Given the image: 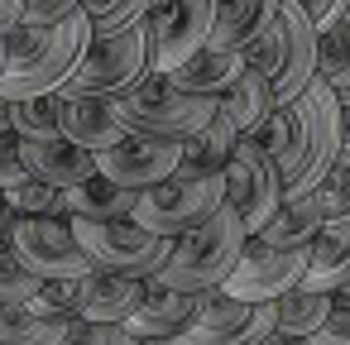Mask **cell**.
<instances>
[{
    "label": "cell",
    "mask_w": 350,
    "mask_h": 345,
    "mask_svg": "<svg viewBox=\"0 0 350 345\" xmlns=\"http://www.w3.org/2000/svg\"><path fill=\"white\" fill-rule=\"evenodd\" d=\"M92 39H96V25L87 10H77L63 25H20L5 39L10 63H5V77H0V96L25 101V96H44V92H63V82L72 77V68L82 63Z\"/></svg>",
    "instance_id": "6da1fadb"
},
{
    "label": "cell",
    "mask_w": 350,
    "mask_h": 345,
    "mask_svg": "<svg viewBox=\"0 0 350 345\" xmlns=\"http://www.w3.org/2000/svg\"><path fill=\"white\" fill-rule=\"evenodd\" d=\"M221 111V101L211 96H192L183 87H173L168 72H144L139 82H130L125 92H116V115L130 135H149V139H173L187 144L211 115Z\"/></svg>",
    "instance_id": "7a4b0ae2"
},
{
    "label": "cell",
    "mask_w": 350,
    "mask_h": 345,
    "mask_svg": "<svg viewBox=\"0 0 350 345\" xmlns=\"http://www.w3.org/2000/svg\"><path fill=\"white\" fill-rule=\"evenodd\" d=\"M245 240H250L245 221H240L230 206H221L216 216H206V221L192 225L187 235H173V254H168V264H163L154 278L168 283V288H183V292H211V288H221V283L230 278V268L240 264Z\"/></svg>",
    "instance_id": "3957f363"
},
{
    "label": "cell",
    "mask_w": 350,
    "mask_h": 345,
    "mask_svg": "<svg viewBox=\"0 0 350 345\" xmlns=\"http://www.w3.org/2000/svg\"><path fill=\"white\" fill-rule=\"evenodd\" d=\"M72 230L96 268L125 273V278H154L173 254V235H159L139 225L135 216L130 221H77L72 216Z\"/></svg>",
    "instance_id": "277c9868"
},
{
    "label": "cell",
    "mask_w": 350,
    "mask_h": 345,
    "mask_svg": "<svg viewBox=\"0 0 350 345\" xmlns=\"http://www.w3.org/2000/svg\"><path fill=\"white\" fill-rule=\"evenodd\" d=\"M226 206V173H211V178H163L154 182L149 192H139V206H135V221L159 230V235H187L192 225H202L206 216H216Z\"/></svg>",
    "instance_id": "5b68a950"
},
{
    "label": "cell",
    "mask_w": 350,
    "mask_h": 345,
    "mask_svg": "<svg viewBox=\"0 0 350 345\" xmlns=\"http://www.w3.org/2000/svg\"><path fill=\"white\" fill-rule=\"evenodd\" d=\"M283 197H288V187H283L278 163L259 149L254 135H245L226 163V206L245 221L250 235H259L273 221V211L283 206Z\"/></svg>",
    "instance_id": "8992f818"
},
{
    "label": "cell",
    "mask_w": 350,
    "mask_h": 345,
    "mask_svg": "<svg viewBox=\"0 0 350 345\" xmlns=\"http://www.w3.org/2000/svg\"><path fill=\"white\" fill-rule=\"evenodd\" d=\"M149 72V34L125 29V34H96L82 53V63L72 68V77L63 82V92H96V96H116L130 82H139Z\"/></svg>",
    "instance_id": "52a82bcc"
},
{
    "label": "cell",
    "mask_w": 350,
    "mask_h": 345,
    "mask_svg": "<svg viewBox=\"0 0 350 345\" xmlns=\"http://www.w3.org/2000/svg\"><path fill=\"white\" fill-rule=\"evenodd\" d=\"M10 245L20 249V259L44 278H87L96 273L92 254L82 249L77 230H72V216H20L15 230H10Z\"/></svg>",
    "instance_id": "ba28073f"
},
{
    "label": "cell",
    "mask_w": 350,
    "mask_h": 345,
    "mask_svg": "<svg viewBox=\"0 0 350 345\" xmlns=\"http://www.w3.org/2000/svg\"><path fill=\"white\" fill-rule=\"evenodd\" d=\"M273 326H278V302H245L230 297L226 288H211L202 292V312L178 335V345H254L273 335Z\"/></svg>",
    "instance_id": "9c48e42d"
},
{
    "label": "cell",
    "mask_w": 350,
    "mask_h": 345,
    "mask_svg": "<svg viewBox=\"0 0 350 345\" xmlns=\"http://www.w3.org/2000/svg\"><path fill=\"white\" fill-rule=\"evenodd\" d=\"M211 25H216V0H154L144 20L149 68L173 72L178 63H187L202 44H211Z\"/></svg>",
    "instance_id": "30bf717a"
},
{
    "label": "cell",
    "mask_w": 350,
    "mask_h": 345,
    "mask_svg": "<svg viewBox=\"0 0 350 345\" xmlns=\"http://www.w3.org/2000/svg\"><path fill=\"white\" fill-rule=\"evenodd\" d=\"M307 264H312V245H307V249H278V245L250 235L240 264L230 268V278H226L221 288H226L230 297H245V302H278L288 288L302 283Z\"/></svg>",
    "instance_id": "8fae6325"
},
{
    "label": "cell",
    "mask_w": 350,
    "mask_h": 345,
    "mask_svg": "<svg viewBox=\"0 0 350 345\" xmlns=\"http://www.w3.org/2000/svg\"><path fill=\"white\" fill-rule=\"evenodd\" d=\"M183 158V144L173 139H149V135H125L120 144H111L106 154H96V173H106L111 182L130 187V192H149L154 182L173 178Z\"/></svg>",
    "instance_id": "7c38bea8"
},
{
    "label": "cell",
    "mask_w": 350,
    "mask_h": 345,
    "mask_svg": "<svg viewBox=\"0 0 350 345\" xmlns=\"http://www.w3.org/2000/svg\"><path fill=\"white\" fill-rule=\"evenodd\" d=\"M278 15H283V29H288V53H283V68L273 77V101L283 106V101H297L317 82V39H321V29L312 25L302 0H283Z\"/></svg>",
    "instance_id": "4fadbf2b"
},
{
    "label": "cell",
    "mask_w": 350,
    "mask_h": 345,
    "mask_svg": "<svg viewBox=\"0 0 350 345\" xmlns=\"http://www.w3.org/2000/svg\"><path fill=\"white\" fill-rule=\"evenodd\" d=\"M197 312H202V292H183V288H168V283L149 278L144 297H139V307L130 312L125 326L139 340H178L197 321Z\"/></svg>",
    "instance_id": "5bb4252c"
},
{
    "label": "cell",
    "mask_w": 350,
    "mask_h": 345,
    "mask_svg": "<svg viewBox=\"0 0 350 345\" xmlns=\"http://www.w3.org/2000/svg\"><path fill=\"white\" fill-rule=\"evenodd\" d=\"M63 135L92 154H106L111 144H120L130 130L116 115V96H96V92H63Z\"/></svg>",
    "instance_id": "9a60e30c"
},
{
    "label": "cell",
    "mask_w": 350,
    "mask_h": 345,
    "mask_svg": "<svg viewBox=\"0 0 350 345\" xmlns=\"http://www.w3.org/2000/svg\"><path fill=\"white\" fill-rule=\"evenodd\" d=\"M20 154H25V168L29 178L49 182V187H77L96 173V154L72 144L68 135H49V139H20Z\"/></svg>",
    "instance_id": "2e32d148"
},
{
    "label": "cell",
    "mask_w": 350,
    "mask_h": 345,
    "mask_svg": "<svg viewBox=\"0 0 350 345\" xmlns=\"http://www.w3.org/2000/svg\"><path fill=\"white\" fill-rule=\"evenodd\" d=\"M250 63H245V53H235V49H216V44H202L187 63H178L168 77H173V87H183V92H192V96H211V101H221L235 82H240V72H245Z\"/></svg>",
    "instance_id": "e0dca14e"
},
{
    "label": "cell",
    "mask_w": 350,
    "mask_h": 345,
    "mask_svg": "<svg viewBox=\"0 0 350 345\" xmlns=\"http://www.w3.org/2000/svg\"><path fill=\"white\" fill-rule=\"evenodd\" d=\"M149 278H125V273H87L77 278V316L87 321H130V312L139 307Z\"/></svg>",
    "instance_id": "ac0fdd59"
},
{
    "label": "cell",
    "mask_w": 350,
    "mask_h": 345,
    "mask_svg": "<svg viewBox=\"0 0 350 345\" xmlns=\"http://www.w3.org/2000/svg\"><path fill=\"white\" fill-rule=\"evenodd\" d=\"M326 225H331V221H326L317 192H288L283 206L273 211V221L259 230V240H269V245H278V249H307Z\"/></svg>",
    "instance_id": "d6986e66"
},
{
    "label": "cell",
    "mask_w": 350,
    "mask_h": 345,
    "mask_svg": "<svg viewBox=\"0 0 350 345\" xmlns=\"http://www.w3.org/2000/svg\"><path fill=\"white\" fill-rule=\"evenodd\" d=\"M283 0H216V25H211V44L216 49H235L245 53L273 20H278Z\"/></svg>",
    "instance_id": "ffe728a7"
},
{
    "label": "cell",
    "mask_w": 350,
    "mask_h": 345,
    "mask_svg": "<svg viewBox=\"0 0 350 345\" xmlns=\"http://www.w3.org/2000/svg\"><path fill=\"white\" fill-rule=\"evenodd\" d=\"M77 316L49 312L39 297L20 307H0V345H63Z\"/></svg>",
    "instance_id": "44dd1931"
},
{
    "label": "cell",
    "mask_w": 350,
    "mask_h": 345,
    "mask_svg": "<svg viewBox=\"0 0 350 345\" xmlns=\"http://www.w3.org/2000/svg\"><path fill=\"white\" fill-rule=\"evenodd\" d=\"M245 135L216 111L187 144H183V158H178V173L183 178H211V173H226V163H230V154H235V144H240Z\"/></svg>",
    "instance_id": "7402d4cb"
},
{
    "label": "cell",
    "mask_w": 350,
    "mask_h": 345,
    "mask_svg": "<svg viewBox=\"0 0 350 345\" xmlns=\"http://www.w3.org/2000/svg\"><path fill=\"white\" fill-rule=\"evenodd\" d=\"M302 288H317V292H345L350 288V221H331L312 240V264L302 273Z\"/></svg>",
    "instance_id": "603a6c76"
},
{
    "label": "cell",
    "mask_w": 350,
    "mask_h": 345,
    "mask_svg": "<svg viewBox=\"0 0 350 345\" xmlns=\"http://www.w3.org/2000/svg\"><path fill=\"white\" fill-rule=\"evenodd\" d=\"M139 206V192L111 182L106 173H92L87 182L68 187V216L77 221H130Z\"/></svg>",
    "instance_id": "cb8c5ba5"
},
{
    "label": "cell",
    "mask_w": 350,
    "mask_h": 345,
    "mask_svg": "<svg viewBox=\"0 0 350 345\" xmlns=\"http://www.w3.org/2000/svg\"><path fill=\"white\" fill-rule=\"evenodd\" d=\"M273 82L264 77V72H254V68H245L240 72V82L221 96V115L240 130V135H254L269 115H273Z\"/></svg>",
    "instance_id": "d4e9b609"
},
{
    "label": "cell",
    "mask_w": 350,
    "mask_h": 345,
    "mask_svg": "<svg viewBox=\"0 0 350 345\" xmlns=\"http://www.w3.org/2000/svg\"><path fill=\"white\" fill-rule=\"evenodd\" d=\"M331 297L336 292H317V288H288L283 297H278V335L283 340H312L317 331H321V321H326V312H331Z\"/></svg>",
    "instance_id": "484cf974"
},
{
    "label": "cell",
    "mask_w": 350,
    "mask_h": 345,
    "mask_svg": "<svg viewBox=\"0 0 350 345\" xmlns=\"http://www.w3.org/2000/svg\"><path fill=\"white\" fill-rule=\"evenodd\" d=\"M317 77L331 82L336 92H350V5L317 39Z\"/></svg>",
    "instance_id": "4316f807"
},
{
    "label": "cell",
    "mask_w": 350,
    "mask_h": 345,
    "mask_svg": "<svg viewBox=\"0 0 350 345\" xmlns=\"http://www.w3.org/2000/svg\"><path fill=\"white\" fill-rule=\"evenodd\" d=\"M15 135H20V139L63 135V92H44V96L15 101Z\"/></svg>",
    "instance_id": "83f0119b"
},
{
    "label": "cell",
    "mask_w": 350,
    "mask_h": 345,
    "mask_svg": "<svg viewBox=\"0 0 350 345\" xmlns=\"http://www.w3.org/2000/svg\"><path fill=\"white\" fill-rule=\"evenodd\" d=\"M44 292V278L20 259L15 245H0V307H20Z\"/></svg>",
    "instance_id": "f1b7e54d"
},
{
    "label": "cell",
    "mask_w": 350,
    "mask_h": 345,
    "mask_svg": "<svg viewBox=\"0 0 350 345\" xmlns=\"http://www.w3.org/2000/svg\"><path fill=\"white\" fill-rule=\"evenodd\" d=\"M82 10L92 15L96 34H125L139 29L154 10V0H82Z\"/></svg>",
    "instance_id": "f546056e"
},
{
    "label": "cell",
    "mask_w": 350,
    "mask_h": 345,
    "mask_svg": "<svg viewBox=\"0 0 350 345\" xmlns=\"http://www.w3.org/2000/svg\"><path fill=\"white\" fill-rule=\"evenodd\" d=\"M321 197L326 221H350V149L340 144V154L331 158V168L321 173V182L312 187Z\"/></svg>",
    "instance_id": "4dcf8cb0"
},
{
    "label": "cell",
    "mask_w": 350,
    "mask_h": 345,
    "mask_svg": "<svg viewBox=\"0 0 350 345\" xmlns=\"http://www.w3.org/2000/svg\"><path fill=\"white\" fill-rule=\"evenodd\" d=\"M5 192H10V206L20 216H68V192L63 187H49L39 178H25V182L5 187Z\"/></svg>",
    "instance_id": "1f68e13d"
},
{
    "label": "cell",
    "mask_w": 350,
    "mask_h": 345,
    "mask_svg": "<svg viewBox=\"0 0 350 345\" xmlns=\"http://www.w3.org/2000/svg\"><path fill=\"white\" fill-rule=\"evenodd\" d=\"M283 53H288V29H283V15H278V20H273V25H269L250 49H245V63L273 82V77H278V68H283Z\"/></svg>",
    "instance_id": "d6a6232c"
},
{
    "label": "cell",
    "mask_w": 350,
    "mask_h": 345,
    "mask_svg": "<svg viewBox=\"0 0 350 345\" xmlns=\"http://www.w3.org/2000/svg\"><path fill=\"white\" fill-rule=\"evenodd\" d=\"M63 345H144V340L125 321H87V316H77L72 331L63 335Z\"/></svg>",
    "instance_id": "836d02e7"
},
{
    "label": "cell",
    "mask_w": 350,
    "mask_h": 345,
    "mask_svg": "<svg viewBox=\"0 0 350 345\" xmlns=\"http://www.w3.org/2000/svg\"><path fill=\"white\" fill-rule=\"evenodd\" d=\"M312 345H350V292L331 297V312H326L321 331L312 335Z\"/></svg>",
    "instance_id": "e575fe53"
},
{
    "label": "cell",
    "mask_w": 350,
    "mask_h": 345,
    "mask_svg": "<svg viewBox=\"0 0 350 345\" xmlns=\"http://www.w3.org/2000/svg\"><path fill=\"white\" fill-rule=\"evenodd\" d=\"M20 5H25L20 25H63L82 10V0H20Z\"/></svg>",
    "instance_id": "d590c367"
},
{
    "label": "cell",
    "mask_w": 350,
    "mask_h": 345,
    "mask_svg": "<svg viewBox=\"0 0 350 345\" xmlns=\"http://www.w3.org/2000/svg\"><path fill=\"white\" fill-rule=\"evenodd\" d=\"M25 178H29V168H25V154H20V135L0 130V187H15Z\"/></svg>",
    "instance_id": "8d00e7d4"
},
{
    "label": "cell",
    "mask_w": 350,
    "mask_h": 345,
    "mask_svg": "<svg viewBox=\"0 0 350 345\" xmlns=\"http://www.w3.org/2000/svg\"><path fill=\"white\" fill-rule=\"evenodd\" d=\"M302 5H307L312 25H317V29H326L331 20H340V15H345V5H350V0H302Z\"/></svg>",
    "instance_id": "74e56055"
},
{
    "label": "cell",
    "mask_w": 350,
    "mask_h": 345,
    "mask_svg": "<svg viewBox=\"0 0 350 345\" xmlns=\"http://www.w3.org/2000/svg\"><path fill=\"white\" fill-rule=\"evenodd\" d=\"M20 15H25L20 0H0V39H10L20 29Z\"/></svg>",
    "instance_id": "f35d334b"
},
{
    "label": "cell",
    "mask_w": 350,
    "mask_h": 345,
    "mask_svg": "<svg viewBox=\"0 0 350 345\" xmlns=\"http://www.w3.org/2000/svg\"><path fill=\"white\" fill-rule=\"evenodd\" d=\"M15 221H20V211L10 206V192L0 187V245H10V230H15Z\"/></svg>",
    "instance_id": "ab89813d"
},
{
    "label": "cell",
    "mask_w": 350,
    "mask_h": 345,
    "mask_svg": "<svg viewBox=\"0 0 350 345\" xmlns=\"http://www.w3.org/2000/svg\"><path fill=\"white\" fill-rule=\"evenodd\" d=\"M340 144L350 149V92H340Z\"/></svg>",
    "instance_id": "60d3db41"
},
{
    "label": "cell",
    "mask_w": 350,
    "mask_h": 345,
    "mask_svg": "<svg viewBox=\"0 0 350 345\" xmlns=\"http://www.w3.org/2000/svg\"><path fill=\"white\" fill-rule=\"evenodd\" d=\"M0 130H15V101L0 96Z\"/></svg>",
    "instance_id": "b9f144b4"
},
{
    "label": "cell",
    "mask_w": 350,
    "mask_h": 345,
    "mask_svg": "<svg viewBox=\"0 0 350 345\" xmlns=\"http://www.w3.org/2000/svg\"><path fill=\"white\" fill-rule=\"evenodd\" d=\"M5 63H10V44L0 39V77H5Z\"/></svg>",
    "instance_id": "7bdbcfd3"
},
{
    "label": "cell",
    "mask_w": 350,
    "mask_h": 345,
    "mask_svg": "<svg viewBox=\"0 0 350 345\" xmlns=\"http://www.w3.org/2000/svg\"><path fill=\"white\" fill-rule=\"evenodd\" d=\"M254 345H283V335L273 331V335H264V340H254Z\"/></svg>",
    "instance_id": "ee69618b"
},
{
    "label": "cell",
    "mask_w": 350,
    "mask_h": 345,
    "mask_svg": "<svg viewBox=\"0 0 350 345\" xmlns=\"http://www.w3.org/2000/svg\"><path fill=\"white\" fill-rule=\"evenodd\" d=\"M144 345H178V340H144Z\"/></svg>",
    "instance_id": "f6af8a7d"
},
{
    "label": "cell",
    "mask_w": 350,
    "mask_h": 345,
    "mask_svg": "<svg viewBox=\"0 0 350 345\" xmlns=\"http://www.w3.org/2000/svg\"><path fill=\"white\" fill-rule=\"evenodd\" d=\"M283 345H312V340H283Z\"/></svg>",
    "instance_id": "bcb514c9"
},
{
    "label": "cell",
    "mask_w": 350,
    "mask_h": 345,
    "mask_svg": "<svg viewBox=\"0 0 350 345\" xmlns=\"http://www.w3.org/2000/svg\"><path fill=\"white\" fill-rule=\"evenodd\" d=\"M345 292H350V288H345Z\"/></svg>",
    "instance_id": "7dc6e473"
}]
</instances>
